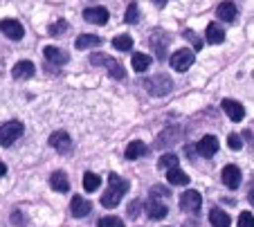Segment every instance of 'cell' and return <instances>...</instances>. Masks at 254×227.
I'll return each instance as SVG.
<instances>
[{"mask_svg":"<svg viewBox=\"0 0 254 227\" xmlns=\"http://www.w3.org/2000/svg\"><path fill=\"white\" fill-rule=\"evenodd\" d=\"M0 32L7 36V39H11V41H20L25 36V29H23V25L18 23V20H14V18H5V20H0Z\"/></svg>","mask_w":254,"mask_h":227,"instance_id":"cell-6","label":"cell"},{"mask_svg":"<svg viewBox=\"0 0 254 227\" xmlns=\"http://www.w3.org/2000/svg\"><path fill=\"white\" fill-rule=\"evenodd\" d=\"M196 151L202 155V158H214L216 151H218V140L214 135H205L200 142H198Z\"/></svg>","mask_w":254,"mask_h":227,"instance_id":"cell-12","label":"cell"},{"mask_svg":"<svg viewBox=\"0 0 254 227\" xmlns=\"http://www.w3.org/2000/svg\"><path fill=\"white\" fill-rule=\"evenodd\" d=\"M50 184H52V189L54 191H59V193L70 191V180H67L65 171H54L52 178H50Z\"/></svg>","mask_w":254,"mask_h":227,"instance_id":"cell-17","label":"cell"},{"mask_svg":"<svg viewBox=\"0 0 254 227\" xmlns=\"http://www.w3.org/2000/svg\"><path fill=\"white\" fill-rule=\"evenodd\" d=\"M151 45H153V52H155V57L162 61V58H167V45H162V43H158V39H151Z\"/></svg>","mask_w":254,"mask_h":227,"instance_id":"cell-33","label":"cell"},{"mask_svg":"<svg viewBox=\"0 0 254 227\" xmlns=\"http://www.w3.org/2000/svg\"><path fill=\"white\" fill-rule=\"evenodd\" d=\"M178 135H180V128H176V126H169V128H164V131L158 135V140H155V146H158V149H167V146L176 144Z\"/></svg>","mask_w":254,"mask_h":227,"instance_id":"cell-13","label":"cell"},{"mask_svg":"<svg viewBox=\"0 0 254 227\" xmlns=\"http://www.w3.org/2000/svg\"><path fill=\"white\" fill-rule=\"evenodd\" d=\"M223 41H225V29L216 23L207 25V43L216 45V43H223Z\"/></svg>","mask_w":254,"mask_h":227,"instance_id":"cell-20","label":"cell"},{"mask_svg":"<svg viewBox=\"0 0 254 227\" xmlns=\"http://www.w3.org/2000/svg\"><path fill=\"white\" fill-rule=\"evenodd\" d=\"M144 88H146L153 97H162V95H169V92H171L173 81L167 77V74H155V77H149L144 81Z\"/></svg>","mask_w":254,"mask_h":227,"instance_id":"cell-4","label":"cell"},{"mask_svg":"<svg viewBox=\"0 0 254 227\" xmlns=\"http://www.w3.org/2000/svg\"><path fill=\"white\" fill-rule=\"evenodd\" d=\"M50 146H52L54 151H59L61 155H67L72 151V137L67 135L65 131H54L52 135H50Z\"/></svg>","mask_w":254,"mask_h":227,"instance_id":"cell-5","label":"cell"},{"mask_svg":"<svg viewBox=\"0 0 254 227\" xmlns=\"http://www.w3.org/2000/svg\"><path fill=\"white\" fill-rule=\"evenodd\" d=\"M239 227H254V216H252V212H243L239 216V223H236Z\"/></svg>","mask_w":254,"mask_h":227,"instance_id":"cell-34","label":"cell"},{"mask_svg":"<svg viewBox=\"0 0 254 227\" xmlns=\"http://www.w3.org/2000/svg\"><path fill=\"white\" fill-rule=\"evenodd\" d=\"M34 72H36V68H34L32 61H18L11 68V77L14 79H32Z\"/></svg>","mask_w":254,"mask_h":227,"instance_id":"cell-16","label":"cell"},{"mask_svg":"<svg viewBox=\"0 0 254 227\" xmlns=\"http://www.w3.org/2000/svg\"><path fill=\"white\" fill-rule=\"evenodd\" d=\"M108 58H111V57H106V54H90V63H92V65L101 63V65L106 68V63H108Z\"/></svg>","mask_w":254,"mask_h":227,"instance_id":"cell-36","label":"cell"},{"mask_svg":"<svg viewBox=\"0 0 254 227\" xmlns=\"http://www.w3.org/2000/svg\"><path fill=\"white\" fill-rule=\"evenodd\" d=\"M216 16H218L223 23H234L236 16H239V9H236V5L232 0H225V2H221V5L216 7Z\"/></svg>","mask_w":254,"mask_h":227,"instance_id":"cell-11","label":"cell"},{"mask_svg":"<svg viewBox=\"0 0 254 227\" xmlns=\"http://www.w3.org/2000/svg\"><path fill=\"white\" fill-rule=\"evenodd\" d=\"M221 178H223V184H225L227 189H239L241 187V169L239 167H234V165H227L225 169H223V173H221Z\"/></svg>","mask_w":254,"mask_h":227,"instance_id":"cell-8","label":"cell"},{"mask_svg":"<svg viewBox=\"0 0 254 227\" xmlns=\"http://www.w3.org/2000/svg\"><path fill=\"white\" fill-rule=\"evenodd\" d=\"M248 198H250V205H252V207H254V187L250 189V196H248Z\"/></svg>","mask_w":254,"mask_h":227,"instance_id":"cell-38","label":"cell"},{"mask_svg":"<svg viewBox=\"0 0 254 227\" xmlns=\"http://www.w3.org/2000/svg\"><path fill=\"white\" fill-rule=\"evenodd\" d=\"M65 29H67V20H57V23L52 25V27H50V34L52 36H63L65 34Z\"/></svg>","mask_w":254,"mask_h":227,"instance_id":"cell-31","label":"cell"},{"mask_svg":"<svg viewBox=\"0 0 254 227\" xmlns=\"http://www.w3.org/2000/svg\"><path fill=\"white\" fill-rule=\"evenodd\" d=\"M113 48H117L120 52H130L133 50V39L128 34H120L113 39Z\"/></svg>","mask_w":254,"mask_h":227,"instance_id":"cell-26","label":"cell"},{"mask_svg":"<svg viewBox=\"0 0 254 227\" xmlns=\"http://www.w3.org/2000/svg\"><path fill=\"white\" fill-rule=\"evenodd\" d=\"M160 196H169V189H167V187H160V184H155V187L151 189V198H160Z\"/></svg>","mask_w":254,"mask_h":227,"instance_id":"cell-37","label":"cell"},{"mask_svg":"<svg viewBox=\"0 0 254 227\" xmlns=\"http://www.w3.org/2000/svg\"><path fill=\"white\" fill-rule=\"evenodd\" d=\"M99 43H101L99 36H95V34H81L77 39V43H74V48H77V50H88V48H97Z\"/></svg>","mask_w":254,"mask_h":227,"instance_id":"cell-24","label":"cell"},{"mask_svg":"<svg viewBox=\"0 0 254 227\" xmlns=\"http://www.w3.org/2000/svg\"><path fill=\"white\" fill-rule=\"evenodd\" d=\"M183 36H185V39H187V41H189V43H191V45H193V50H196V52H198V50H200V48H202V41H200V39H198V36H196V34H193L191 29H185V32H183Z\"/></svg>","mask_w":254,"mask_h":227,"instance_id":"cell-32","label":"cell"},{"mask_svg":"<svg viewBox=\"0 0 254 227\" xmlns=\"http://www.w3.org/2000/svg\"><path fill=\"white\" fill-rule=\"evenodd\" d=\"M200 205H202V196L198 191H185L180 196V207L189 214H196L200 209Z\"/></svg>","mask_w":254,"mask_h":227,"instance_id":"cell-7","label":"cell"},{"mask_svg":"<svg viewBox=\"0 0 254 227\" xmlns=\"http://www.w3.org/2000/svg\"><path fill=\"white\" fill-rule=\"evenodd\" d=\"M43 57L48 58L50 63H54V65H65V63L70 61V54L59 50V48H54V45H48V48L43 50Z\"/></svg>","mask_w":254,"mask_h":227,"instance_id":"cell-14","label":"cell"},{"mask_svg":"<svg viewBox=\"0 0 254 227\" xmlns=\"http://www.w3.org/2000/svg\"><path fill=\"white\" fill-rule=\"evenodd\" d=\"M178 155H173V153H167V155H162V158L158 160V169H173V167H178Z\"/></svg>","mask_w":254,"mask_h":227,"instance_id":"cell-28","label":"cell"},{"mask_svg":"<svg viewBox=\"0 0 254 227\" xmlns=\"http://www.w3.org/2000/svg\"><path fill=\"white\" fill-rule=\"evenodd\" d=\"M106 70H108V74H111L113 79H126V70L122 68V63L115 61V58H108V63H106Z\"/></svg>","mask_w":254,"mask_h":227,"instance_id":"cell-25","label":"cell"},{"mask_svg":"<svg viewBox=\"0 0 254 227\" xmlns=\"http://www.w3.org/2000/svg\"><path fill=\"white\" fill-rule=\"evenodd\" d=\"M126 191H128V182H126L124 178H120L117 173H108V191L101 196V205L108 209L117 207Z\"/></svg>","mask_w":254,"mask_h":227,"instance_id":"cell-1","label":"cell"},{"mask_svg":"<svg viewBox=\"0 0 254 227\" xmlns=\"http://www.w3.org/2000/svg\"><path fill=\"white\" fill-rule=\"evenodd\" d=\"M153 5L155 7H164V5H167V0H153Z\"/></svg>","mask_w":254,"mask_h":227,"instance_id":"cell-40","label":"cell"},{"mask_svg":"<svg viewBox=\"0 0 254 227\" xmlns=\"http://www.w3.org/2000/svg\"><path fill=\"white\" fill-rule=\"evenodd\" d=\"M227 146H230L232 151H239L241 146H243V142H241L239 135H230V137H227Z\"/></svg>","mask_w":254,"mask_h":227,"instance_id":"cell-35","label":"cell"},{"mask_svg":"<svg viewBox=\"0 0 254 227\" xmlns=\"http://www.w3.org/2000/svg\"><path fill=\"white\" fill-rule=\"evenodd\" d=\"M193 58H196V50H189V48H180L178 52L171 54V68L176 72H187L189 68L193 65Z\"/></svg>","mask_w":254,"mask_h":227,"instance_id":"cell-3","label":"cell"},{"mask_svg":"<svg viewBox=\"0 0 254 227\" xmlns=\"http://www.w3.org/2000/svg\"><path fill=\"white\" fill-rule=\"evenodd\" d=\"M146 214H149V218H153V221H160V218L167 216V207L153 198V200H149V203H146Z\"/></svg>","mask_w":254,"mask_h":227,"instance_id":"cell-21","label":"cell"},{"mask_svg":"<svg viewBox=\"0 0 254 227\" xmlns=\"http://www.w3.org/2000/svg\"><path fill=\"white\" fill-rule=\"evenodd\" d=\"M124 20L128 25H135L139 20V9H137V5L135 2H130L128 7H126V14H124Z\"/></svg>","mask_w":254,"mask_h":227,"instance_id":"cell-29","label":"cell"},{"mask_svg":"<svg viewBox=\"0 0 254 227\" xmlns=\"http://www.w3.org/2000/svg\"><path fill=\"white\" fill-rule=\"evenodd\" d=\"M209 223H211L214 227H230L232 218H230V214H227V212H223V209L214 207V209L209 212Z\"/></svg>","mask_w":254,"mask_h":227,"instance_id":"cell-19","label":"cell"},{"mask_svg":"<svg viewBox=\"0 0 254 227\" xmlns=\"http://www.w3.org/2000/svg\"><path fill=\"white\" fill-rule=\"evenodd\" d=\"M7 173V165L5 162H0V175H5Z\"/></svg>","mask_w":254,"mask_h":227,"instance_id":"cell-39","label":"cell"},{"mask_svg":"<svg viewBox=\"0 0 254 227\" xmlns=\"http://www.w3.org/2000/svg\"><path fill=\"white\" fill-rule=\"evenodd\" d=\"M151 68V57L144 52H135L133 54V70L135 72H146Z\"/></svg>","mask_w":254,"mask_h":227,"instance_id":"cell-22","label":"cell"},{"mask_svg":"<svg viewBox=\"0 0 254 227\" xmlns=\"http://www.w3.org/2000/svg\"><path fill=\"white\" fill-rule=\"evenodd\" d=\"M223 111H225V115L232 121H243V117H245V108L239 102H234V99H225L223 102Z\"/></svg>","mask_w":254,"mask_h":227,"instance_id":"cell-15","label":"cell"},{"mask_svg":"<svg viewBox=\"0 0 254 227\" xmlns=\"http://www.w3.org/2000/svg\"><path fill=\"white\" fill-rule=\"evenodd\" d=\"M144 153H146V144H144L142 140L128 142V144H126V151H124L126 160H137V158H142Z\"/></svg>","mask_w":254,"mask_h":227,"instance_id":"cell-18","label":"cell"},{"mask_svg":"<svg viewBox=\"0 0 254 227\" xmlns=\"http://www.w3.org/2000/svg\"><path fill=\"white\" fill-rule=\"evenodd\" d=\"M97 227H124V221L117 216H104V218H99Z\"/></svg>","mask_w":254,"mask_h":227,"instance_id":"cell-30","label":"cell"},{"mask_svg":"<svg viewBox=\"0 0 254 227\" xmlns=\"http://www.w3.org/2000/svg\"><path fill=\"white\" fill-rule=\"evenodd\" d=\"M99 184H101V178L97 173H90V171H88V173L83 175V189H86V191H97Z\"/></svg>","mask_w":254,"mask_h":227,"instance_id":"cell-27","label":"cell"},{"mask_svg":"<svg viewBox=\"0 0 254 227\" xmlns=\"http://www.w3.org/2000/svg\"><path fill=\"white\" fill-rule=\"evenodd\" d=\"M25 126L18 119H9L5 124H0V146H11L20 135H23Z\"/></svg>","mask_w":254,"mask_h":227,"instance_id":"cell-2","label":"cell"},{"mask_svg":"<svg viewBox=\"0 0 254 227\" xmlns=\"http://www.w3.org/2000/svg\"><path fill=\"white\" fill-rule=\"evenodd\" d=\"M167 180H169V184H189V175L185 173L183 169H178V167H173V169H169V173H167Z\"/></svg>","mask_w":254,"mask_h":227,"instance_id":"cell-23","label":"cell"},{"mask_svg":"<svg viewBox=\"0 0 254 227\" xmlns=\"http://www.w3.org/2000/svg\"><path fill=\"white\" fill-rule=\"evenodd\" d=\"M83 18L92 25H106L108 18H111V14H108L106 7H88V9L83 11Z\"/></svg>","mask_w":254,"mask_h":227,"instance_id":"cell-9","label":"cell"},{"mask_svg":"<svg viewBox=\"0 0 254 227\" xmlns=\"http://www.w3.org/2000/svg\"><path fill=\"white\" fill-rule=\"evenodd\" d=\"M90 212H92L90 200L81 198V196H72V203H70V214H72V216H74V218H83V216H88Z\"/></svg>","mask_w":254,"mask_h":227,"instance_id":"cell-10","label":"cell"}]
</instances>
